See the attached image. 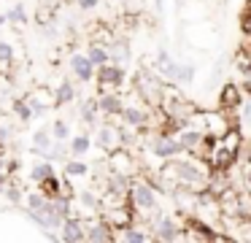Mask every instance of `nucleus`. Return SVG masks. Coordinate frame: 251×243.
Segmentation results:
<instances>
[{"instance_id":"dca6fc26","label":"nucleus","mask_w":251,"mask_h":243,"mask_svg":"<svg viewBox=\"0 0 251 243\" xmlns=\"http://www.w3.org/2000/svg\"><path fill=\"white\" fill-rule=\"evenodd\" d=\"M119 238H122V241H130V243H141V241H146V232H141V230H130V227H125V230L119 232Z\"/></svg>"},{"instance_id":"7ed1b4c3","label":"nucleus","mask_w":251,"mask_h":243,"mask_svg":"<svg viewBox=\"0 0 251 243\" xmlns=\"http://www.w3.org/2000/svg\"><path fill=\"white\" fill-rule=\"evenodd\" d=\"M151 151L157 157H176V154H181V151H184V146H181L176 138H157L151 143Z\"/></svg>"},{"instance_id":"f257e3e1","label":"nucleus","mask_w":251,"mask_h":243,"mask_svg":"<svg viewBox=\"0 0 251 243\" xmlns=\"http://www.w3.org/2000/svg\"><path fill=\"white\" fill-rule=\"evenodd\" d=\"M168 170L176 176V184H184L189 189H205L208 184V170L200 165L197 160H181V162H170Z\"/></svg>"},{"instance_id":"a211bd4d","label":"nucleus","mask_w":251,"mask_h":243,"mask_svg":"<svg viewBox=\"0 0 251 243\" xmlns=\"http://www.w3.org/2000/svg\"><path fill=\"white\" fill-rule=\"evenodd\" d=\"M122 119H125L127 124H141L143 111H138V108H125V111H122Z\"/></svg>"},{"instance_id":"2f4dec72","label":"nucleus","mask_w":251,"mask_h":243,"mask_svg":"<svg viewBox=\"0 0 251 243\" xmlns=\"http://www.w3.org/2000/svg\"><path fill=\"white\" fill-rule=\"evenodd\" d=\"M8 19V16H0V25H3V22H6Z\"/></svg>"},{"instance_id":"4be33fe9","label":"nucleus","mask_w":251,"mask_h":243,"mask_svg":"<svg viewBox=\"0 0 251 243\" xmlns=\"http://www.w3.org/2000/svg\"><path fill=\"white\" fill-rule=\"evenodd\" d=\"M65 173L68 176H84V173H87V165H84V162H68Z\"/></svg>"},{"instance_id":"cd10ccee","label":"nucleus","mask_w":251,"mask_h":243,"mask_svg":"<svg viewBox=\"0 0 251 243\" xmlns=\"http://www.w3.org/2000/svg\"><path fill=\"white\" fill-rule=\"evenodd\" d=\"M6 194H8L11 203H19V189H6Z\"/></svg>"},{"instance_id":"393cba45","label":"nucleus","mask_w":251,"mask_h":243,"mask_svg":"<svg viewBox=\"0 0 251 243\" xmlns=\"http://www.w3.org/2000/svg\"><path fill=\"white\" fill-rule=\"evenodd\" d=\"M11 57H14V49L0 41V62H11Z\"/></svg>"},{"instance_id":"ddd939ff","label":"nucleus","mask_w":251,"mask_h":243,"mask_svg":"<svg viewBox=\"0 0 251 243\" xmlns=\"http://www.w3.org/2000/svg\"><path fill=\"white\" fill-rule=\"evenodd\" d=\"M87 241H114V235H111L103 224H92L87 230Z\"/></svg>"},{"instance_id":"6e6552de","label":"nucleus","mask_w":251,"mask_h":243,"mask_svg":"<svg viewBox=\"0 0 251 243\" xmlns=\"http://www.w3.org/2000/svg\"><path fill=\"white\" fill-rule=\"evenodd\" d=\"M119 138H122V133L116 127H100L98 130V143L103 146V149H116V146H119Z\"/></svg>"},{"instance_id":"aec40b11","label":"nucleus","mask_w":251,"mask_h":243,"mask_svg":"<svg viewBox=\"0 0 251 243\" xmlns=\"http://www.w3.org/2000/svg\"><path fill=\"white\" fill-rule=\"evenodd\" d=\"M51 133H54V140H68V135H71V130H68L65 122H54V127H51Z\"/></svg>"},{"instance_id":"7c9ffc66","label":"nucleus","mask_w":251,"mask_h":243,"mask_svg":"<svg viewBox=\"0 0 251 243\" xmlns=\"http://www.w3.org/2000/svg\"><path fill=\"white\" fill-rule=\"evenodd\" d=\"M3 170H6V162H3V160H0V173H3Z\"/></svg>"},{"instance_id":"f8f14e48","label":"nucleus","mask_w":251,"mask_h":243,"mask_svg":"<svg viewBox=\"0 0 251 243\" xmlns=\"http://www.w3.org/2000/svg\"><path fill=\"white\" fill-rule=\"evenodd\" d=\"M87 57L92 59V65H98V68H103V65H108V59H111V52H108V49H103V46H89Z\"/></svg>"},{"instance_id":"5701e85b","label":"nucleus","mask_w":251,"mask_h":243,"mask_svg":"<svg viewBox=\"0 0 251 243\" xmlns=\"http://www.w3.org/2000/svg\"><path fill=\"white\" fill-rule=\"evenodd\" d=\"M46 203H49V200H46L44 194H30V197H27V205H30V211H41Z\"/></svg>"},{"instance_id":"423d86ee","label":"nucleus","mask_w":251,"mask_h":243,"mask_svg":"<svg viewBox=\"0 0 251 243\" xmlns=\"http://www.w3.org/2000/svg\"><path fill=\"white\" fill-rule=\"evenodd\" d=\"M122 81H125V70H122L119 65H103V70H100V84L103 86H119Z\"/></svg>"},{"instance_id":"9b49d317","label":"nucleus","mask_w":251,"mask_h":243,"mask_svg":"<svg viewBox=\"0 0 251 243\" xmlns=\"http://www.w3.org/2000/svg\"><path fill=\"white\" fill-rule=\"evenodd\" d=\"M100 108H103L105 113H122L125 108H122L119 97L111 95V92H105V95H100Z\"/></svg>"},{"instance_id":"f03ea898","label":"nucleus","mask_w":251,"mask_h":243,"mask_svg":"<svg viewBox=\"0 0 251 243\" xmlns=\"http://www.w3.org/2000/svg\"><path fill=\"white\" fill-rule=\"evenodd\" d=\"M130 197L135 211H143V214H151L157 208V192H154L149 184H132L130 187Z\"/></svg>"},{"instance_id":"2eb2a0df","label":"nucleus","mask_w":251,"mask_h":243,"mask_svg":"<svg viewBox=\"0 0 251 243\" xmlns=\"http://www.w3.org/2000/svg\"><path fill=\"white\" fill-rule=\"evenodd\" d=\"M98 108H100V103L84 100V106H81V119H84L87 124H92V122H95V113H98Z\"/></svg>"},{"instance_id":"412c9836","label":"nucleus","mask_w":251,"mask_h":243,"mask_svg":"<svg viewBox=\"0 0 251 243\" xmlns=\"http://www.w3.org/2000/svg\"><path fill=\"white\" fill-rule=\"evenodd\" d=\"M14 108H17V113L25 119V122H30V119L35 116V113H33V106H25L22 100H17V103H14Z\"/></svg>"},{"instance_id":"c756f323","label":"nucleus","mask_w":251,"mask_h":243,"mask_svg":"<svg viewBox=\"0 0 251 243\" xmlns=\"http://www.w3.org/2000/svg\"><path fill=\"white\" fill-rule=\"evenodd\" d=\"M78 5H81V8H95L98 0H78Z\"/></svg>"},{"instance_id":"39448f33","label":"nucleus","mask_w":251,"mask_h":243,"mask_svg":"<svg viewBox=\"0 0 251 243\" xmlns=\"http://www.w3.org/2000/svg\"><path fill=\"white\" fill-rule=\"evenodd\" d=\"M71 68H73V73H76L81 81H89V79H92V68H95V65H92V59L84 57V54H73Z\"/></svg>"},{"instance_id":"4468645a","label":"nucleus","mask_w":251,"mask_h":243,"mask_svg":"<svg viewBox=\"0 0 251 243\" xmlns=\"http://www.w3.org/2000/svg\"><path fill=\"white\" fill-rule=\"evenodd\" d=\"M173 81H178V84H192V81H195V68H192V65H178Z\"/></svg>"},{"instance_id":"bb28decb","label":"nucleus","mask_w":251,"mask_h":243,"mask_svg":"<svg viewBox=\"0 0 251 243\" xmlns=\"http://www.w3.org/2000/svg\"><path fill=\"white\" fill-rule=\"evenodd\" d=\"M44 187H46V192H51V194H57V192H60V181H57L54 176H51V178H46V181H44Z\"/></svg>"},{"instance_id":"6ab92c4d","label":"nucleus","mask_w":251,"mask_h":243,"mask_svg":"<svg viewBox=\"0 0 251 243\" xmlns=\"http://www.w3.org/2000/svg\"><path fill=\"white\" fill-rule=\"evenodd\" d=\"M87 149H89V138H87V135H78V138L71 140V151H73V154H84Z\"/></svg>"},{"instance_id":"1a4fd4ad","label":"nucleus","mask_w":251,"mask_h":243,"mask_svg":"<svg viewBox=\"0 0 251 243\" xmlns=\"http://www.w3.org/2000/svg\"><path fill=\"white\" fill-rule=\"evenodd\" d=\"M51 135H54V133H49V130H38V133L33 135V149L49 154V151H51V143H54V140H51Z\"/></svg>"},{"instance_id":"20e7f679","label":"nucleus","mask_w":251,"mask_h":243,"mask_svg":"<svg viewBox=\"0 0 251 243\" xmlns=\"http://www.w3.org/2000/svg\"><path fill=\"white\" fill-rule=\"evenodd\" d=\"M154 227H157V238H162V241H178V238H184L181 230L176 227V221L165 219V216H159V219L154 221Z\"/></svg>"},{"instance_id":"a878e982","label":"nucleus","mask_w":251,"mask_h":243,"mask_svg":"<svg viewBox=\"0 0 251 243\" xmlns=\"http://www.w3.org/2000/svg\"><path fill=\"white\" fill-rule=\"evenodd\" d=\"M78 197H81V203L87 205V208H95V205H98V197H95L92 192H81Z\"/></svg>"},{"instance_id":"f3484780","label":"nucleus","mask_w":251,"mask_h":243,"mask_svg":"<svg viewBox=\"0 0 251 243\" xmlns=\"http://www.w3.org/2000/svg\"><path fill=\"white\" fill-rule=\"evenodd\" d=\"M73 97H76V92H73V86H71V84H68V81H65V84H62L60 89H57V103H60V106H62V103H71Z\"/></svg>"},{"instance_id":"b1692460","label":"nucleus","mask_w":251,"mask_h":243,"mask_svg":"<svg viewBox=\"0 0 251 243\" xmlns=\"http://www.w3.org/2000/svg\"><path fill=\"white\" fill-rule=\"evenodd\" d=\"M6 16H8V22H25V19H27V14H25L22 5H14V8L8 11Z\"/></svg>"},{"instance_id":"c85d7f7f","label":"nucleus","mask_w":251,"mask_h":243,"mask_svg":"<svg viewBox=\"0 0 251 243\" xmlns=\"http://www.w3.org/2000/svg\"><path fill=\"white\" fill-rule=\"evenodd\" d=\"M8 135H11V130H8V127H0V143H6Z\"/></svg>"},{"instance_id":"0eeeda50","label":"nucleus","mask_w":251,"mask_h":243,"mask_svg":"<svg viewBox=\"0 0 251 243\" xmlns=\"http://www.w3.org/2000/svg\"><path fill=\"white\" fill-rule=\"evenodd\" d=\"M62 241H87V232H84V227H81V221H76V219H65V224H62Z\"/></svg>"},{"instance_id":"9d476101","label":"nucleus","mask_w":251,"mask_h":243,"mask_svg":"<svg viewBox=\"0 0 251 243\" xmlns=\"http://www.w3.org/2000/svg\"><path fill=\"white\" fill-rule=\"evenodd\" d=\"M51 176H54V165H51V160L49 162H38V165L30 170V178H33V181H41V184H44L46 178H51Z\"/></svg>"}]
</instances>
